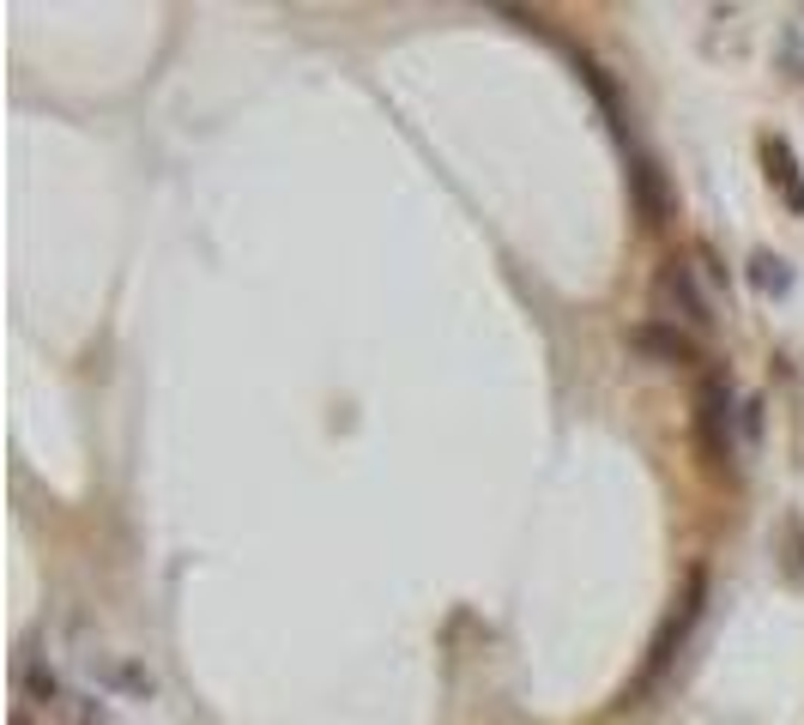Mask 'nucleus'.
Returning <instances> with one entry per match:
<instances>
[{"instance_id":"1","label":"nucleus","mask_w":804,"mask_h":725,"mask_svg":"<svg viewBox=\"0 0 804 725\" xmlns=\"http://www.w3.org/2000/svg\"><path fill=\"white\" fill-rule=\"evenodd\" d=\"M654 308H659V321H671V327H683V333H690V327H708V296H702V284H696V272L678 266V261L659 272Z\"/></svg>"},{"instance_id":"2","label":"nucleus","mask_w":804,"mask_h":725,"mask_svg":"<svg viewBox=\"0 0 804 725\" xmlns=\"http://www.w3.org/2000/svg\"><path fill=\"white\" fill-rule=\"evenodd\" d=\"M702 599H708V575L702 568H690V580H683V599H678V611L666 617V629L654 634V653H647V683L659 677V671L678 659V647H683V634L696 629V617H702Z\"/></svg>"},{"instance_id":"3","label":"nucleus","mask_w":804,"mask_h":725,"mask_svg":"<svg viewBox=\"0 0 804 725\" xmlns=\"http://www.w3.org/2000/svg\"><path fill=\"white\" fill-rule=\"evenodd\" d=\"M696 430L714 460L732 453V381L725 375H702V387H696Z\"/></svg>"},{"instance_id":"4","label":"nucleus","mask_w":804,"mask_h":725,"mask_svg":"<svg viewBox=\"0 0 804 725\" xmlns=\"http://www.w3.org/2000/svg\"><path fill=\"white\" fill-rule=\"evenodd\" d=\"M629 193H635V218L647 230H659L671 218V188H666V170H659L647 151H629Z\"/></svg>"},{"instance_id":"5","label":"nucleus","mask_w":804,"mask_h":725,"mask_svg":"<svg viewBox=\"0 0 804 725\" xmlns=\"http://www.w3.org/2000/svg\"><path fill=\"white\" fill-rule=\"evenodd\" d=\"M629 345L635 351H647V357H666V362H696L702 351H696V339L683 327H671V321H635L629 327Z\"/></svg>"},{"instance_id":"6","label":"nucleus","mask_w":804,"mask_h":725,"mask_svg":"<svg viewBox=\"0 0 804 725\" xmlns=\"http://www.w3.org/2000/svg\"><path fill=\"white\" fill-rule=\"evenodd\" d=\"M762 164H769V188L781 193V206L804 218V170H798L793 146L786 139H762Z\"/></svg>"},{"instance_id":"7","label":"nucleus","mask_w":804,"mask_h":725,"mask_svg":"<svg viewBox=\"0 0 804 725\" xmlns=\"http://www.w3.org/2000/svg\"><path fill=\"white\" fill-rule=\"evenodd\" d=\"M756 284H762V291H786V284H793V272H786L781 261H769V254H756Z\"/></svg>"},{"instance_id":"8","label":"nucleus","mask_w":804,"mask_h":725,"mask_svg":"<svg viewBox=\"0 0 804 725\" xmlns=\"http://www.w3.org/2000/svg\"><path fill=\"white\" fill-rule=\"evenodd\" d=\"M12 725H31V707H19V714H12Z\"/></svg>"}]
</instances>
